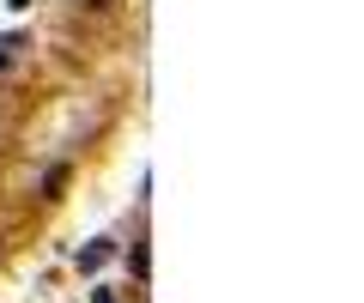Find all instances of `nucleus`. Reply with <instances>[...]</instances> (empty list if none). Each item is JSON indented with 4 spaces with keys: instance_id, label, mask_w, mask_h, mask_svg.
Returning <instances> with one entry per match:
<instances>
[{
    "instance_id": "nucleus-1",
    "label": "nucleus",
    "mask_w": 364,
    "mask_h": 303,
    "mask_svg": "<svg viewBox=\"0 0 364 303\" xmlns=\"http://www.w3.org/2000/svg\"><path fill=\"white\" fill-rule=\"evenodd\" d=\"M18 49H25V37H0V67H13Z\"/></svg>"
},
{
    "instance_id": "nucleus-2",
    "label": "nucleus",
    "mask_w": 364,
    "mask_h": 303,
    "mask_svg": "<svg viewBox=\"0 0 364 303\" xmlns=\"http://www.w3.org/2000/svg\"><path fill=\"white\" fill-rule=\"evenodd\" d=\"M104 255H109L104 243H91V249H79V267H104Z\"/></svg>"
}]
</instances>
